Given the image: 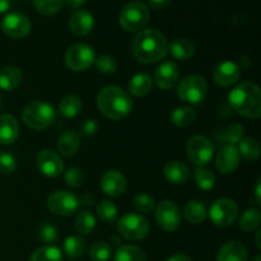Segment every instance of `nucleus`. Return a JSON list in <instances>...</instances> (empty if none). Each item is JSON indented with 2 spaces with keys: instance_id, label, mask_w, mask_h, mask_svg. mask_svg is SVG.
<instances>
[{
  "instance_id": "1",
  "label": "nucleus",
  "mask_w": 261,
  "mask_h": 261,
  "mask_svg": "<svg viewBox=\"0 0 261 261\" xmlns=\"http://www.w3.org/2000/svg\"><path fill=\"white\" fill-rule=\"evenodd\" d=\"M168 42L163 33L155 28L139 31L133 40V54L142 64H154L167 55Z\"/></svg>"
},
{
  "instance_id": "2",
  "label": "nucleus",
  "mask_w": 261,
  "mask_h": 261,
  "mask_svg": "<svg viewBox=\"0 0 261 261\" xmlns=\"http://www.w3.org/2000/svg\"><path fill=\"white\" fill-rule=\"evenodd\" d=\"M228 101L237 114L249 119L261 115V91L254 82H244L234 87L228 94Z\"/></svg>"
},
{
  "instance_id": "3",
  "label": "nucleus",
  "mask_w": 261,
  "mask_h": 261,
  "mask_svg": "<svg viewBox=\"0 0 261 261\" xmlns=\"http://www.w3.org/2000/svg\"><path fill=\"white\" fill-rule=\"evenodd\" d=\"M97 106L102 115L117 121L125 119L130 114L133 102L126 91L120 87L109 86L98 93Z\"/></svg>"
},
{
  "instance_id": "4",
  "label": "nucleus",
  "mask_w": 261,
  "mask_h": 261,
  "mask_svg": "<svg viewBox=\"0 0 261 261\" xmlns=\"http://www.w3.org/2000/svg\"><path fill=\"white\" fill-rule=\"evenodd\" d=\"M22 120L32 130H46L55 122L56 111L47 102H31L23 110Z\"/></svg>"
},
{
  "instance_id": "5",
  "label": "nucleus",
  "mask_w": 261,
  "mask_h": 261,
  "mask_svg": "<svg viewBox=\"0 0 261 261\" xmlns=\"http://www.w3.org/2000/svg\"><path fill=\"white\" fill-rule=\"evenodd\" d=\"M149 18L150 13L147 4L139 0H133L121 9L119 22L127 32H138L145 27L149 22Z\"/></svg>"
},
{
  "instance_id": "6",
  "label": "nucleus",
  "mask_w": 261,
  "mask_h": 261,
  "mask_svg": "<svg viewBox=\"0 0 261 261\" xmlns=\"http://www.w3.org/2000/svg\"><path fill=\"white\" fill-rule=\"evenodd\" d=\"M208 94V83L200 75H188L177 87V96L181 101L190 105H200Z\"/></svg>"
},
{
  "instance_id": "7",
  "label": "nucleus",
  "mask_w": 261,
  "mask_h": 261,
  "mask_svg": "<svg viewBox=\"0 0 261 261\" xmlns=\"http://www.w3.org/2000/svg\"><path fill=\"white\" fill-rule=\"evenodd\" d=\"M117 229L124 239L129 241H139L149 233L150 224L142 214L126 213L120 218Z\"/></svg>"
},
{
  "instance_id": "8",
  "label": "nucleus",
  "mask_w": 261,
  "mask_h": 261,
  "mask_svg": "<svg viewBox=\"0 0 261 261\" xmlns=\"http://www.w3.org/2000/svg\"><path fill=\"white\" fill-rule=\"evenodd\" d=\"M65 65L73 71H84L91 68L96 60L93 47L87 43H75L65 53Z\"/></svg>"
},
{
  "instance_id": "9",
  "label": "nucleus",
  "mask_w": 261,
  "mask_h": 261,
  "mask_svg": "<svg viewBox=\"0 0 261 261\" xmlns=\"http://www.w3.org/2000/svg\"><path fill=\"white\" fill-rule=\"evenodd\" d=\"M208 214L214 226L226 228V227L232 226L236 221L239 216V206L236 201L232 199H218L212 204Z\"/></svg>"
},
{
  "instance_id": "10",
  "label": "nucleus",
  "mask_w": 261,
  "mask_h": 261,
  "mask_svg": "<svg viewBox=\"0 0 261 261\" xmlns=\"http://www.w3.org/2000/svg\"><path fill=\"white\" fill-rule=\"evenodd\" d=\"M186 154L190 162L198 167H204L212 161L214 154V145L204 135H195L190 138L186 144Z\"/></svg>"
},
{
  "instance_id": "11",
  "label": "nucleus",
  "mask_w": 261,
  "mask_h": 261,
  "mask_svg": "<svg viewBox=\"0 0 261 261\" xmlns=\"http://www.w3.org/2000/svg\"><path fill=\"white\" fill-rule=\"evenodd\" d=\"M155 221L166 232H175L181 224L180 208L171 200H163L155 206Z\"/></svg>"
},
{
  "instance_id": "12",
  "label": "nucleus",
  "mask_w": 261,
  "mask_h": 261,
  "mask_svg": "<svg viewBox=\"0 0 261 261\" xmlns=\"http://www.w3.org/2000/svg\"><path fill=\"white\" fill-rule=\"evenodd\" d=\"M46 205L54 214L68 217L73 216L78 211L81 203H79V199L73 193L61 190L51 194L47 198Z\"/></svg>"
},
{
  "instance_id": "13",
  "label": "nucleus",
  "mask_w": 261,
  "mask_h": 261,
  "mask_svg": "<svg viewBox=\"0 0 261 261\" xmlns=\"http://www.w3.org/2000/svg\"><path fill=\"white\" fill-rule=\"evenodd\" d=\"M2 31L12 38H23L30 33L31 22L22 13H9L0 23Z\"/></svg>"
},
{
  "instance_id": "14",
  "label": "nucleus",
  "mask_w": 261,
  "mask_h": 261,
  "mask_svg": "<svg viewBox=\"0 0 261 261\" xmlns=\"http://www.w3.org/2000/svg\"><path fill=\"white\" fill-rule=\"evenodd\" d=\"M36 166L43 176L55 178L64 172V162L60 155L51 149L41 150L36 158Z\"/></svg>"
},
{
  "instance_id": "15",
  "label": "nucleus",
  "mask_w": 261,
  "mask_h": 261,
  "mask_svg": "<svg viewBox=\"0 0 261 261\" xmlns=\"http://www.w3.org/2000/svg\"><path fill=\"white\" fill-rule=\"evenodd\" d=\"M126 178L120 171L110 170L102 176L101 189L105 195L110 198H119L126 191Z\"/></svg>"
},
{
  "instance_id": "16",
  "label": "nucleus",
  "mask_w": 261,
  "mask_h": 261,
  "mask_svg": "<svg viewBox=\"0 0 261 261\" xmlns=\"http://www.w3.org/2000/svg\"><path fill=\"white\" fill-rule=\"evenodd\" d=\"M240 74H241L240 66L234 61H223L214 68L213 81L217 86L226 88L239 81Z\"/></svg>"
},
{
  "instance_id": "17",
  "label": "nucleus",
  "mask_w": 261,
  "mask_h": 261,
  "mask_svg": "<svg viewBox=\"0 0 261 261\" xmlns=\"http://www.w3.org/2000/svg\"><path fill=\"white\" fill-rule=\"evenodd\" d=\"M239 163L240 154L236 145L226 144L219 149L216 158V166L219 172L223 173V175H229L237 170Z\"/></svg>"
},
{
  "instance_id": "18",
  "label": "nucleus",
  "mask_w": 261,
  "mask_h": 261,
  "mask_svg": "<svg viewBox=\"0 0 261 261\" xmlns=\"http://www.w3.org/2000/svg\"><path fill=\"white\" fill-rule=\"evenodd\" d=\"M180 76V71H178V66L176 65L173 61H165L161 64L155 70L154 81L158 88L167 91V89L173 88L176 86Z\"/></svg>"
},
{
  "instance_id": "19",
  "label": "nucleus",
  "mask_w": 261,
  "mask_h": 261,
  "mask_svg": "<svg viewBox=\"0 0 261 261\" xmlns=\"http://www.w3.org/2000/svg\"><path fill=\"white\" fill-rule=\"evenodd\" d=\"M69 27L75 36L84 37L89 35L94 27V18L87 10H76L70 15L69 19Z\"/></svg>"
},
{
  "instance_id": "20",
  "label": "nucleus",
  "mask_w": 261,
  "mask_h": 261,
  "mask_svg": "<svg viewBox=\"0 0 261 261\" xmlns=\"http://www.w3.org/2000/svg\"><path fill=\"white\" fill-rule=\"evenodd\" d=\"M19 135V125L13 115L0 116V144L9 145L17 142Z\"/></svg>"
},
{
  "instance_id": "21",
  "label": "nucleus",
  "mask_w": 261,
  "mask_h": 261,
  "mask_svg": "<svg viewBox=\"0 0 261 261\" xmlns=\"http://www.w3.org/2000/svg\"><path fill=\"white\" fill-rule=\"evenodd\" d=\"M247 259L249 254L246 247L237 241L224 244L217 255V261H247Z\"/></svg>"
},
{
  "instance_id": "22",
  "label": "nucleus",
  "mask_w": 261,
  "mask_h": 261,
  "mask_svg": "<svg viewBox=\"0 0 261 261\" xmlns=\"http://www.w3.org/2000/svg\"><path fill=\"white\" fill-rule=\"evenodd\" d=\"M163 175H165L166 180L168 182L173 184V185H181V184L186 182L189 178V168L181 161H171L163 168Z\"/></svg>"
},
{
  "instance_id": "23",
  "label": "nucleus",
  "mask_w": 261,
  "mask_h": 261,
  "mask_svg": "<svg viewBox=\"0 0 261 261\" xmlns=\"http://www.w3.org/2000/svg\"><path fill=\"white\" fill-rule=\"evenodd\" d=\"M81 147V137L74 130H66L58 140V150L64 157H73Z\"/></svg>"
},
{
  "instance_id": "24",
  "label": "nucleus",
  "mask_w": 261,
  "mask_h": 261,
  "mask_svg": "<svg viewBox=\"0 0 261 261\" xmlns=\"http://www.w3.org/2000/svg\"><path fill=\"white\" fill-rule=\"evenodd\" d=\"M22 81V70L17 66H5L0 70V89L3 91H14L20 86Z\"/></svg>"
},
{
  "instance_id": "25",
  "label": "nucleus",
  "mask_w": 261,
  "mask_h": 261,
  "mask_svg": "<svg viewBox=\"0 0 261 261\" xmlns=\"http://www.w3.org/2000/svg\"><path fill=\"white\" fill-rule=\"evenodd\" d=\"M153 88V79L149 74H137L129 82V93L134 97H145Z\"/></svg>"
},
{
  "instance_id": "26",
  "label": "nucleus",
  "mask_w": 261,
  "mask_h": 261,
  "mask_svg": "<svg viewBox=\"0 0 261 261\" xmlns=\"http://www.w3.org/2000/svg\"><path fill=\"white\" fill-rule=\"evenodd\" d=\"M167 51H170V54L175 59H178V60H188L195 53V46L188 38H175L168 45Z\"/></svg>"
},
{
  "instance_id": "27",
  "label": "nucleus",
  "mask_w": 261,
  "mask_h": 261,
  "mask_svg": "<svg viewBox=\"0 0 261 261\" xmlns=\"http://www.w3.org/2000/svg\"><path fill=\"white\" fill-rule=\"evenodd\" d=\"M206 216H208V209H206L205 204L201 201L191 200L184 206V217L191 224L201 223L205 221Z\"/></svg>"
},
{
  "instance_id": "28",
  "label": "nucleus",
  "mask_w": 261,
  "mask_h": 261,
  "mask_svg": "<svg viewBox=\"0 0 261 261\" xmlns=\"http://www.w3.org/2000/svg\"><path fill=\"white\" fill-rule=\"evenodd\" d=\"M236 148L239 154L249 162H254L260 157V143L255 138H244Z\"/></svg>"
},
{
  "instance_id": "29",
  "label": "nucleus",
  "mask_w": 261,
  "mask_h": 261,
  "mask_svg": "<svg viewBox=\"0 0 261 261\" xmlns=\"http://www.w3.org/2000/svg\"><path fill=\"white\" fill-rule=\"evenodd\" d=\"M82 110V101L79 97L76 96H66L59 103V114L64 117V119H73V117L78 116L79 112Z\"/></svg>"
},
{
  "instance_id": "30",
  "label": "nucleus",
  "mask_w": 261,
  "mask_h": 261,
  "mask_svg": "<svg viewBox=\"0 0 261 261\" xmlns=\"http://www.w3.org/2000/svg\"><path fill=\"white\" fill-rule=\"evenodd\" d=\"M63 247L66 256L76 259V257L83 256L84 252L87 251V242L81 236H69L64 241Z\"/></svg>"
},
{
  "instance_id": "31",
  "label": "nucleus",
  "mask_w": 261,
  "mask_h": 261,
  "mask_svg": "<svg viewBox=\"0 0 261 261\" xmlns=\"http://www.w3.org/2000/svg\"><path fill=\"white\" fill-rule=\"evenodd\" d=\"M74 227L79 234H83V236L91 234L96 228V216L89 211L81 212L76 216Z\"/></svg>"
},
{
  "instance_id": "32",
  "label": "nucleus",
  "mask_w": 261,
  "mask_h": 261,
  "mask_svg": "<svg viewBox=\"0 0 261 261\" xmlns=\"http://www.w3.org/2000/svg\"><path fill=\"white\" fill-rule=\"evenodd\" d=\"M196 119V112L191 107L180 106L176 107L171 114V121L178 127H186L193 124Z\"/></svg>"
},
{
  "instance_id": "33",
  "label": "nucleus",
  "mask_w": 261,
  "mask_h": 261,
  "mask_svg": "<svg viewBox=\"0 0 261 261\" xmlns=\"http://www.w3.org/2000/svg\"><path fill=\"white\" fill-rule=\"evenodd\" d=\"M115 261H147V256L142 249L133 245H124L117 249Z\"/></svg>"
},
{
  "instance_id": "34",
  "label": "nucleus",
  "mask_w": 261,
  "mask_h": 261,
  "mask_svg": "<svg viewBox=\"0 0 261 261\" xmlns=\"http://www.w3.org/2000/svg\"><path fill=\"white\" fill-rule=\"evenodd\" d=\"M260 221L261 216L259 209H247V211H245L244 213H242L241 218H240L239 221L240 228L245 232H251L260 226Z\"/></svg>"
},
{
  "instance_id": "35",
  "label": "nucleus",
  "mask_w": 261,
  "mask_h": 261,
  "mask_svg": "<svg viewBox=\"0 0 261 261\" xmlns=\"http://www.w3.org/2000/svg\"><path fill=\"white\" fill-rule=\"evenodd\" d=\"M30 261H63V254L56 246H43L33 251Z\"/></svg>"
},
{
  "instance_id": "36",
  "label": "nucleus",
  "mask_w": 261,
  "mask_h": 261,
  "mask_svg": "<svg viewBox=\"0 0 261 261\" xmlns=\"http://www.w3.org/2000/svg\"><path fill=\"white\" fill-rule=\"evenodd\" d=\"M194 177H195L196 185H198L201 190L208 191L212 190V189L216 186V176H214V173L204 167H196Z\"/></svg>"
},
{
  "instance_id": "37",
  "label": "nucleus",
  "mask_w": 261,
  "mask_h": 261,
  "mask_svg": "<svg viewBox=\"0 0 261 261\" xmlns=\"http://www.w3.org/2000/svg\"><path fill=\"white\" fill-rule=\"evenodd\" d=\"M111 247L107 242L97 241L89 247V257L93 261H107L111 257Z\"/></svg>"
},
{
  "instance_id": "38",
  "label": "nucleus",
  "mask_w": 261,
  "mask_h": 261,
  "mask_svg": "<svg viewBox=\"0 0 261 261\" xmlns=\"http://www.w3.org/2000/svg\"><path fill=\"white\" fill-rule=\"evenodd\" d=\"M97 214L106 223H114L117 219V208L112 201L102 200L97 205Z\"/></svg>"
},
{
  "instance_id": "39",
  "label": "nucleus",
  "mask_w": 261,
  "mask_h": 261,
  "mask_svg": "<svg viewBox=\"0 0 261 261\" xmlns=\"http://www.w3.org/2000/svg\"><path fill=\"white\" fill-rule=\"evenodd\" d=\"M133 205H134L135 211H137L138 213L147 214L154 211L155 201L154 199L150 195H148V194H139V195L135 196L134 200H133Z\"/></svg>"
},
{
  "instance_id": "40",
  "label": "nucleus",
  "mask_w": 261,
  "mask_h": 261,
  "mask_svg": "<svg viewBox=\"0 0 261 261\" xmlns=\"http://www.w3.org/2000/svg\"><path fill=\"white\" fill-rule=\"evenodd\" d=\"M94 65H96L97 70L102 74H114L117 69V61L114 56L111 55H99L94 60Z\"/></svg>"
},
{
  "instance_id": "41",
  "label": "nucleus",
  "mask_w": 261,
  "mask_h": 261,
  "mask_svg": "<svg viewBox=\"0 0 261 261\" xmlns=\"http://www.w3.org/2000/svg\"><path fill=\"white\" fill-rule=\"evenodd\" d=\"M35 8L43 15H54L60 10L63 0H33Z\"/></svg>"
},
{
  "instance_id": "42",
  "label": "nucleus",
  "mask_w": 261,
  "mask_h": 261,
  "mask_svg": "<svg viewBox=\"0 0 261 261\" xmlns=\"http://www.w3.org/2000/svg\"><path fill=\"white\" fill-rule=\"evenodd\" d=\"M64 181L70 188H79L84 181V173L82 172V170L76 167L68 168L64 172Z\"/></svg>"
},
{
  "instance_id": "43",
  "label": "nucleus",
  "mask_w": 261,
  "mask_h": 261,
  "mask_svg": "<svg viewBox=\"0 0 261 261\" xmlns=\"http://www.w3.org/2000/svg\"><path fill=\"white\" fill-rule=\"evenodd\" d=\"M37 234L41 241L46 242V244H54L58 240V231L50 223L40 224L37 228Z\"/></svg>"
},
{
  "instance_id": "44",
  "label": "nucleus",
  "mask_w": 261,
  "mask_h": 261,
  "mask_svg": "<svg viewBox=\"0 0 261 261\" xmlns=\"http://www.w3.org/2000/svg\"><path fill=\"white\" fill-rule=\"evenodd\" d=\"M17 168V160L10 153H0V173L9 175Z\"/></svg>"
},
{
  "instance_id": "45",
  "label": "nucleus",
  "mask_w": 261,
  "mask_h": 261,
  "mask_svg": "<svg viewBox=\"0 0 261 261\" xmlns=\"http://www.w3.org/2000/svg\"><path fill=\"white\" fill-rule=\"evenodd\" d=\"M226 142L229 145H237L244 139V127L239 124H234L226 132Z\"/></svg>"
},
{
  "instance_id": "46",
  "label": "nucleus",
  "mask_w": 261,
  "mask_h": 261,
  "mask_svg": "<svg viewBox=\"0 0 261 261\" xmlns=\"http://www.w3.org/2000/svg\"><path fill=\"white\" fill-rule=\"evenodd\" d=\"M98 130V124H97L96 120L93 119H88L84 120L83 124L81 125V130H79V134L82 137H92L94 135Z\"/></svg>"
},
{
  "instance_id": "47",
  "label": "nucleus",
  "mask_w": 261,
  "mask_h": 261,
  "mask_svg": "<svg viewBox=\"0 0 261 261\" xmlns=\"http://www.w3.org/2000/svg\"><path fill=\"white\" fill-rule=\"evenodd\" d=\"M171 0H148V4L150 8L155 10H163L170 7Z\"/></svg>"
},
{
  "instance_id": "48",
  "label": "nucleus",
  "mask_w": 261,
  "mask_h": 261,
  "mask_svg": "<svg viewBox=\"0 0 261 261\" xmlns=\"http://www.w3.org/2000/svg\"><path fill=\"white\" fill-rule=\"evenodd\" d=\"M63 3H65L69 8H73V9H78V8L83 7L87 3V0H63Z\"/></svg>"
},
{
  "instance_id": "49",
  "label": "nucleus",
  "mask_w": 261,
  "mask_h": 261,
  "mask_svg": "<svg viewBox=\"0 0 261 261\" xmlns=\"http://www.w3.org/2000/svg\"><path fill=\"white\" fill-rule=\"evenodd\" d=\"M261 180L259 178L255 186V201H256L257 205H261V186H260Z\"/></svg>"
},
{
  "instance_id": "50",
  "label": "nucleus",
  "mask_w": 261,
  "mask_h": 261,
  "mask_svg": "<svg viewBox=\"0 0 261 261\" xmlns=\"http://www.w3.org/2000/svg\"><path fill=\"white\" fill-rule=\"evenodd\" d=\"M79 203L82 204V205H92L93 204V195H83L81 199H79Z\"/></svg>"
},
{
  "instance_id": "51",
  "label": "nucleus",
  "mask_w": 261,
  "mask_h": 261,
  "mask_svg": "<svg viewBox=\"0 0 261 261\" xmlns=\"http://www.w3.org/2000/svg\"><path fill=\"white\" fill-rule=\"evenodd\" d=\"M10 4H12V2H10V0H0V14H4V13H7L8 10H9Z\"/></svg>"
},
{
  "instance_id": "52",
  "label": "nucleus",
  "mask_w": 261,
  "mask_h": 261,
  "mask_svg": "<svg viewBox=\"0 0 261 261\" xmlns=\"http://www.w3.org/2000/svg\"><path fill=\"white\" fill-rule=\"evenodd\" d=\"M167 261H193V260H191L188 255L177 254V255H173V256H171Z\"/></svg>"
},
{
  "instance_id": "53",
  "label": "nucleus",
  "mask_w": 261,
  "mask_h": 261,
  "mask_svg": "<svg viewBox=\"0 0 261 261\" xmlns=\"http://www.w3.org/2000/svg\"><path fill=\"white\" fill-rule=\"evenodd\" d=\"M260 234H261V229H259V231H257V234H256V245H257V247H261V245H260Z\"/></svg>"
},
{
  "instance_id": "54",
  "label": "nucleus",
  "mask_w": 261,
  "mask_h": 261,
  "mask_svg": "<svg viewBox=\"0 0 261 261\" xmlns=\"http://www.w3.org/2000/svg\"><path fill=\"white\" fill-rule=\"evenodd\" d=\"M254 261H261V257H260V256H256V257H255V259H254Z\"/></svg>"
}]
</instances>
